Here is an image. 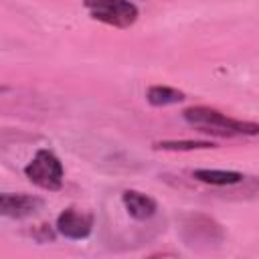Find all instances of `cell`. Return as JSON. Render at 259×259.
<instances>
[{
	"label": "cell",
	"instance_id": "obj_1",
	"mask_svg": "<svg viewBox=\"0 0 259 259\" xmlns=\"http://www.w3.org/2000/svg\"><path fill=\"white\" fill-rule=\"evenodd\" d=\"M184 119L196 127L198 132H206L212 136H255L259 132V125L255 121H243V119H233L219 109L206 107V105H194L184 109Z\"/></svg>",
	"mask_w": 259,
	"mask_h": 259
},
{
	"label": "cell",
	"instance_id": "obj_2",
	"mask_svg": "<svg viewBox=\"0 0 259 259\" xmlns=\"http://www.w3.org/2000/svg\"><path fill=\"white\" fill-rule=\"evenodd\" d=\"M24 176L42 190H59L63 186L65 168L51 150H38L24 166Z\"/></svg>",
	"mask_w": 259,
	"mask_h": 259
},
{
	"label": "cell",
	"instance_id": "obj_3",
	"mask_svg": "<svg viewBox=\"0 0 259 259\" xmlns=\"http://www.w3.org/2000/svg\"><path fill=\"white\" fill-rule=\"evenodd\" d=\"M93 20L115 28H127L138 20V6L130 0H81Z\"/></svg>",
	"mask_w": 259,
	"mask_h": 259
},
{
	"label": "cell",
	"instance_id": "obj_4",
	"mask_svg": "<svg viewBox=\"0 0 259 259\" xmlns=\"http://www.w3.org/2000/svg\"><path fill=\"white\" fill-rule=\"evenodd\" d=\"M42 198L24 192H0V217L28 219L42 208Z\"/></svg>",
	"mask_w": 259,
	"mask_h": 259
},
{
	"label": "cell",
	"instance_id": "obj_5",
	"mask_svg": "<svg viewBox=\"0 0 259 259\" xmlns=\"http://www.w3.org/2000/svg\"><path fill=\"white\" fill-rule=\"evenodd\" d=\"M57 231L63 237L73 239V241L87 239L93 231V214L77 210V208H65L57 217Z\"/></svg>",
	"mask_w": 259,
	"mask_h": 259
},
{
	"label": "cell",
	"instance_id": "obj_6",
	"mask_svg": "<svg viewBox=\"0 0 259 259\" xmlns=\"http://www.w3.org/2000/svg\"><path fill=\"white\" fill-rule=\"evenodd\" d=\"M121 202L127 210V214L136 221H148L156 214L158 204L152 196L140 192V190H123L121 194Z\"/></svg>",
	"mask_w": 259,
	"mask_h": 259
},
{
	"label": "cell",
	"instance_id": "obj_7",
	"mask_svg": "<svg viewBox=\"0 0 259 259\" xmlns=\"http://www.w3.org/2000/svg\"><path fill=\"white\" fill-rule=\"evenodd\" d=\"M192 178H196L198 182L204 184H212V186H231V184H239L243 180L241 172L235 170H208V168H200L192 172Z\"/></svg>",
	"mask_w": 259,
	"mask_h": 259
},
{
	"label": "cell",
	"instance_id": "obj_8",
	"mask_svg": "<svg viewBox=\"0 0 259 259\" xmlns=\"http://www.w3.org/2000/svg\"><path fill=\"white\" fill-rule=\"evenodd\" d=\"M146 99L154 107H164V105L180 103L184 99V93L180 89H174V87H168V85H152L146 91Z\"/></svg>",
	"mask_w": 259,
	"mask_h": 259
},
{
	"label": "cell",
	"instance_id": "obj_9",
	"mask_svg": "<svg viewBox=\"0 0 259 259\" xmlns=\"http://www.w3.org/2000/svg\"><path fill=\"white\" fill-rule=\"evenodd\" d=\"M156 150H168V152H190V150H208L214 148L212 142H196V140H174V142H156Z\"/></svg>",
	"mask_w": 259,
	"mask_h": 259
}]
</instances>
